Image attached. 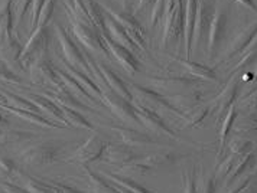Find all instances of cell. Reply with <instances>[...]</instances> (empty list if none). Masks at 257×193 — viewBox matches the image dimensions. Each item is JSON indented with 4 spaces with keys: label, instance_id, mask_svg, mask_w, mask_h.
Returning <instances> with one entry per match:
<instances>
[{
    "label": "cell",
    "instance_id": "obj_21",
    "mask_svg": "<svg viewBox=\"0 0 257 193\" xmlns=\"http://www.w3.org/2000/svg\"><path fill=\"white\" fill-rule=\"evenodd\" d=\"M44 95L48 97L49 100H52L59 107H65V108H71V110H77V111L87 110V105H84L82 101H80L72 92L68 91L64 84L55 90H48L44 92Z\"/></svg>",
    "mask_w": 257,
    "mask_h": 193
},
{
    "label": "cell",
    "instance_id": "obj_3",
    "mask_svg": "<svg viewBox=\"0 0 257 193\" xmlns=\"http://www.w3.org/2000/svg\"><path fill=\"white\" fill-rule=\"evenodd\" d=\"M48 48H49V31L48 26H41L32 31L26 45L24 46L22 55H21V64L22 67H31L35 61L42 58H47Z\"/></svg>",
    "mask_w": 257,
    "mask_h": 193
},
{
    "label": "cell",
    "instance_id": "obj_41",
    "mask_svg": "<svg viewBox=\"0 0 257 193\" xmlns=\"http://www.w3.org/2000/svg\"><path fill=\"white\" fill-rule=\"evenodd\" d=\"M253 141L251 140H247L244 137L241 136H235L230 140L228 143V150L230 153L233 154H237V156H244L247 153H251L253 151Z\"/></svg>",
    "mask_w": 257,
    "mask_h": 193
},
{
    "label": "cell",
    "instance_id": "obj_40",
    "mask_svg": "<svg viewBox=\"0 0 257 193\" xmlns=\"http://www.w3.org/2000/svg\"><path fill=\"white\" fill-rule=\"evenodd\" d=\"M212 111V105L211 107H202V105H198L195 108H192L191 111L185 113V127H194V125L201 124L205 117Z\"/></svg>",
    "mask_w": 257,
    "mask_h": 193
},
{
    "label": "cell",
    "instance_id": "obj_54",
    "mask_svg": "<svg viewBox=\"0 0 257 193\" xmlns=\"http://www.w3.org/2000/svg\"><path fill=\"white\" fill-rule=\"evenodd\" d=\"M48 183L52 186V189L55 190V193H84L81 190H78V189H75V187H72V186L65 184V183L54 182V180H51V182Z\"/></svg>",
    "mask_w": 257,
    "mask_h": 193
},
{
    "label": "cell",
    "instance_id": "obj_26",
    "mask_svg": "<svg viewBox=\"0 0 257 193\" xmlns=\"http://www.w3.org/2000/svg\"><path fill=\"white\" fill-rule=\"evenodd\" d=\"M175 61L182 67L187 69V72L192 77L201 81H210V82H217V74L214 72V69L210 67L204 65V64H198V62H192L189 59H182V58H175Z\"/></svg>",
    "mask_w": 257,
    "mask_h": 193
},
{
    "label": "cell",
    "instance_id": "obj_61",
    "mask_svg": "<svg viewBox=\"0 0 257 193\" xmlns=\"http://www.w3.org/2000/svg\"><path fill=\"white\" fill-rule=\"evenodd\" d=\"M6 127H8V121H6V118L0 114V130L6 128Z\"/></svg>",
    "mask_w": 257,
    "mask_h": 193
},
{
    "label": "cell",
    "instance_id": "obj_11",
    "mask_svg": "<svg viewBox=\"0 0 257 193\" xmlns=\"http://www.w3.org/2000/svg\"><path fill=\"white\" fill-rule=\"evenodd\" d=\"M31 78L36 84L41 85H47L48 90H55L62 85V82L59 80V77L57 75L55 67L49 62L48 58H42L39 61H35L31 67Z\"/></svg>",
    "mask_w": 257,
    "mask_h": 193
},
{
    "label": "cell",
    "instance_id": "obj_7",
    "mask_svg": "<svg viewBox=\"0 0 257 193\" xmlns=\"http://www.w3.org/2000/svg\"><path fill=\"white\" fill-rule=\"evenodd\" d=\"M101 101L121 121L132 123V124H141L138 114H136V107L132 101L117 95L111 90H103Z\"/></svg>",
    "mask_w": 257,
    "mask_h": 193
},
{
    "label": "cell",
    "instance_id": "obj_30",
    "mask_svg": "<svg viewBox=\"0 0 257 193\" xmlns=\"http://www.w3.org/2000/svg\"><path fill=\"white\" fill-rule=\"evenodd\" d=\"M55 71H57V75L59 77V80H61V82L65 85V88L68 90V91H71L75 97H82L85 101L88 102H97L98 100H95V98H93L88 92L85 91L84 88H82L81 85H80V82L75 80V78H72L70 74L67 72V71H64V69H59V68H55Z\"/></svg>",
    "mask_w": 257,
    "mask_h": 193
},
{
    "label": "cell",
    "instance_id": "obj_59",
    "mask_svg": "<svg viewBox=\"0 0 257 193\" xmlns=\"http://www.w3.org/2000/svg\"><path fill=\"white\" fill-rule=\"evenodd\" d=\"M156 0H138V11H143L145 8H148V6H151L153 3H155Z\"/></svg>",
    "mask_w": 257,
    "mask_h": 193
},
{
    "label": "cell",
    "instance_id": "obj_52",
    "mask_svg": "<svg viewBox=\"0 0 257 193\" xmlns=\"http://www.w3.org/2000/svg\"><path fill=\"white\" fill-rule=\"evenodd\" d=\"M238 108L247 114H257V90L250 95H247L243 101H240Z\"/></svg>",
    "mask_w": 257,
    "mask_h": 193
},
{
    "label": "cell",
    "instance_id": "obj_48",
    "mask_svg": "<svg viewBox=\"0 0 257 193\" xmlns=\"http://www.w3.org/2000/svg\"><path fill=\"white\" fill-rule=\"evenodd\" d=\"M165 6H166V0H156L153 3L152 11H151V18H149L151 28H158L161 23L164 22Z\"/></svg>",
    "mask_w": 257,
    "mask_h": 193
},
{
    "label": "cell",
    "instance_id": "obj_18",
    "mask_svg": "<svg viewBox=\"0 0 257 193\" xmlns=\"http://www.w3.org/2000/svg\"><path fill=\"white\" fill-rule=\"evenodd\" d=\"M257 35V21L251 22L250 25H247L245 28H243L240 32H237V35L234 36L230 42L228 48L225 49L224 54V59H230V58L235 57L241 52H244L245 48L250 45V42L253 41V38Z\"/></svg>",
    "mask_w": 257,
    "mask_h": 193
},
{
    "label": "cell",
    "instance_id": "obj_60",
    "mask_svg": "<svg viewBox=\"0 0 257 193\" xmlns=\"http://www.w3.org/2000/svg\"><path fill=\"white\" fill-rule=\"evenodd\" d=\"M11 3H12V0H3V2L0 3V19H2V15L6 11V8L11 6Z\"/></svg>",
    "mask_w": 257,
    "mask_h": 193
},
{
    "label": "cell",
    "instance_id": "obj_39",
    "mask_svg": "<svg viewBox=\"0 0 257 193\" xmlns=\"http://www.w3.org/2000/svg\"><path fill=\"white\" fill-rule=\"evenodd\" d=\"M13 31H15V21H13L12 8L8 6L5 13L2 15V19H0V42L12 38Z\"/></svg>",
    "mask_w": 257,
    "mask_h": 193
},
{
    "label": "cell",
    "instance_id": "obj_23",
    "mask_svg": "<svg viewBox=\"0 0 257 193\" xmlns=\"http://www.w3.org/2000/svg\"><path fill=\"white\" fill-rule=\"evenodd\" d=\"M105 29H107L108 35H110V38L114 42H117L118 45L127 48L128 51H132L133 54H136V52L141 54V49L132 41L130 35L124 31V28L121 25H118L114 19H111L110 16H105Z\"/></svg>",
    "mask_w": 257,
    "mask_h": 193
},
{
    "label": "cell",
    "instance_id": "obj_63",
    "mask_svg": "<svg viewBox=\"0 0 257 193\" xmlns=\"http://www.w3.org/2000/svg\"><path fill=\"white\" fill-rule=\"evenodd\" d=\"M117 187H118V186H117ZM118 190H120L121 193H132V192H128V190H126V189H123V187H118Z\"/></svg>",
    "mask_w": 257,
    "mask_h": 193
},
{
    "label": "cell",
    "instance_id": "obj_27",
    "mask_svg": "<svg viewBox=\"0 0 257 193\" xmlns=\"http://www.w3.org/2000/svg\"><path fill=\"white\" fill-rule=\"evenodd\" d=\"M65 71L70 74L72 78H75V80L78 81L80 85H81L82 88L88 92L93 98H95V100H101L103 90L100 88V85H98L97 82H94V80L90 75H87L85 72H82L80 69L72 68L70 64H65Z\"/></svg>",
    "mask_w": 257,
    "mask_h": 193
},
{
    "label": "cell",
    "instance_id": "obj_35",
    "mask_svg": "<svg viewBox=\"0 0 257 193\" xmlns=\"http://www.w3.org/2000/svg\"><path fill=\"white\" fill-rule=\"evenodd\" d=\"M82 2H84L87 15H88V18H90L94 28H97L101 34H105V18L101 13L100 6L94 0H82Z\"/></svg>",
    "mask_w": 257,
    "mask_h": 193
},
{
    "label": "cell",
    "instance_id": "obj_64",
    "mask_svg": "<svg viewBox=\"0 0 257 193\" xmlns=\"http://www.w3.org/2000/svg\"><path fill=\"white\" fill-rule=\"evenodd\" d=\"M0 193H6V192H3V190H2V189H0Z\"/></svg>",
    "mask_w": 257,
    "mask_h": 193
},
{
    "label": "cell",
    "instance_id": "obj_29",
    "mask_svg": "<svg viewBox=\"0 0 257 193\" xmlns=\"http://www.w3.org/2000/svg\"><path fill=\"white\" fill-rule=\"evenodd\" d=\"M5 111L13 114L16 117H19L21 120H25L28 123H32V124L39 125V127H44V128H61V125L52 123L51 120H48L47 117L41 115L39 113H32V111H25V110H15L11 107H2Z\"/></svg>",
    "mask_w": 257,
    "mask_h": 193
},
{
    "label": "cell",
    "instance_id": "obj_9",
    "mask_svg": "<svg viewBox=\"0 0 257 193\" xmlns=\"http://www.w3.org/2000/svg\"><path fill=\"white\" fill-rule=\"evenodd\" d=\"M214 13H215L214 0H198V9H197L194 34H192V46H198L202 41L208 38V31Z\"/></svg>",
    "mask_w": 257,
    "mask_h": 193
},
{
    "label": "cell",
    "instance_id": "obj_57",
    "mask_svg": "<svg viewBox=\"0 0 257 193\" xmlns=\"http://www.w3.org/2000/svg\"><path fill=\"white\" fill-rule=\"evenodd\" d=\"M238 5H241V6H244L247 9H250V11H254L257 12V6L256 3L253 2V0H235Z\"/></svg>",
    "mask_w": 257,
    "mask_h": 193
},
{
    "label": "cell",
    "instance_id": "obj_13",
    "mask_svg": "<svg viewBox=\"0 0 257 193\" xmlns=\"http://www.w3.org/2000/svg\"><path fill=\"white\" fill-rule=\"evenodd\" d=\"M225 28H227V12L224 9H215L207 38V46L211 59L215 58L220 51V46L225 35Z\"/></svg>",
    "mask_w": 257,
    "mask_h": 193
},
{
    "label": "cell",
    "instance_id": "obj_51",
    "mask_svg": "<svg viewBox=\"0 0 257 193\" xmlns=\"http://www.w3.org/2000/svg\"><path fill=\"white\" fill-rule=\"evenodd\" d=\"M217 179L215 176H201L197 184L198 193H215Z\"/></svg>",
    "mask_w": 257,
    "mask_h": 193
},
{
    "label": "cell",
    "instance_id": "obj_19",
    "mask_svg": "<svg viewBox=\"0 0 257 193\" xmlns=\"http://www.w3.org/2000/svg\"><path fill=\"white\" fill-rule=\"evenodd\" d=\"M149 82L165 91L174 92L178 90H188L199 85V80L189 78V77H152L149 78Z\"/></svg>",
    "mask_w": 257,
    "mask_h": 193
},
{
    "label": "cell",
    "instance_id": "obj_37",
    "mask_svg": "<svg viewBox=\"0 0 257 193\" xmlns=\"http://www.w3.org/2000/svg\"><path fill=\"white\" fill-rule=\"evenodd\" d=\"M105 176L111 180V182L114 183L116 186L118 187H123V189H126L128 192L132 193H151L145 186H142L141 183L135 182V180H132V179H128V177H123V176H120V174H116V173H105Z\"/></svg>",
    "mask_w": 257,
    "mask_h": 193
},
{
    "label": "cell",
    "instance_id": "obj_47",
    "mask_svg": "<svg viewBox=\"0 0 257 193\" xmlns=\"http://www.w3.org/2000/svg\"><path fill=\"white\" fill-rule=\"evenodd\" d=\"M257 59V35L253 38V41L250 42V45L245 48L244 57L240 59V62L235 65L234 71H238V69L248 67L251 62H256Z\"/></svg>",
    "mask_w": 257,
    "mask_h": 193
},
{
    "label": "cell",
    "instance_id": "obj_55",
    "mask_svg": "<svg viewBox=\"0 0 257 193\" xmlns=\"http://www.w3.org/2000/svg\"><path fill=\"white\" fill-rule=\"evenodd\" d=\"M0 189L6 193H29L25 187H21V186L15 184L13 182H9V180L0 183Z\"/></svg>",
    "mask_w": 257,
    "mask_h": 193
},
{
    "label": "cell",
    "instance_id": "obj_1",
    "mask_svg": "<svg viewBox=\"0 0 257 193\" xmlns=\"http://www.w3.org/2000/svg\"><path fill=\"white\" fill-rule=\"evenodd\" d=\"M130 91L133 95V102H138L143 107L152 110L155 113L158 111H166V113L175 114L178 117H185V113L182 110H179L174 102L171 101L168 97H165L164 94L155 91L149 87H143L138 84H130Z\"/></svg>",
    "mask_w": 257,
    "mask_h": 193
},
{
    "label": "cell",
    "instance_id": "obj_43",
    "mask_svg": "<svg viewBox=\"0 0 257 193\" xmlns=\"http://www.w3.org/2000/svg\"><path fill=\"white\" fill-rule=\"evenodd\" d=\"M24 187L29 193H55L52 186L48 182H42L29 176H25Z\"/></svg>",
    "mask_w": 257,
    "mask_h": 193
},
{
    "label": "cell",
    "instance_id": "obj_58",
    "mask_svg": "<svg viewBox=\"0 0 257 193\" xmlns=\"http://www.w3.org/2000/svg\"><path fill=\"white\" fill-rule=\"evenodd\" d=\"M237 193H257V183H248L245 187H243L240 192Z\"/></svg>",
    "mask_w": 257,
    "mask_h": 193
},
{
    "label": "cell",
    "instance_id": "obj_42",
    "mask_svg": "<svg viewBox=\"0 0 257 193\" xmlns=\"http://www.w3.org/2000/svg\"><path fill=\"white\" fill-rule=\"evenodd\" d=\"M233 131L241 133H257V114H247L243 118H237L233 125Z\"/></svg>",
    "mask_w": 257,
    "mask_h": 193
},
{
    "label": "cell",
    "instance_id": "obj_45",
    "mask_svg": "<svg viewBox=\"0 0 257 193\" xmlns=\"http://www.w3.org/2000/svg\"><path fill=\"white\" fill-rule=\"evenodd\" d=\"M32 2L34 0H12L11 8H12L13 21H15V29L24 21L25 13L32 6Z\"/></svg>",
    "mask_w": 257,
    "mask_h": 193
},
{
    "label": "cell",
    "instance_id": "obj_12",
    "mask_svg": "<svg viewBox=\"0 0 257 193\" xmlns=\"http://www.w3.org/2000/svg\"><path fill=\"white\" fill-rule=\"evenodd\" d=\"M22 51H24V46L21 45L19 39L15 35L12 38L0 42V61L3 62V65L8 71H11L13 74L24 71L25 68L21 64Z\"/></svg>",
    "mask_w": 257,
    "mask_h": 193
},
{
    "label": "cell",
    "instance_id": "obj_25",
    "mask_svg": "<svg viewBox=\"0 0 257 193\" xmlns=\"http://www.w3.org/2000/svg\"><path fill=\"white\" fill-rule=\"evenodd\" d=\"M238 90H240L238 81H230L225 85V88L221 91V94L214 100V102H212V110H215L218 114H222L224 111H228V108L233 107L234 101L237 100Z\"/></svg>",
    "mask_w": 257,
    "mask_h": 193
},
{
    "label": "cell",
    "instance_id": "obj_31",
    "mask_svg": "<svg viewBox=\"0 0 257 193\" xmlns=\"http://www.w3.org/2000/svg\"><path fill=\"white\" fill-rule=\"evenodd\" d=\"M254 164H256V157H254L253 151H251V153H247L244 156H240L238 160L235 161V164H234L233 170L230 171L228 176H227L225 186H228V184H231V183L235 182L237 179H240L245 171L248 170V169H251Z\"/></svg>",
    "mask_w": 257,
    "mask_h": 193
},
{
    "label": "cell",
    "instance_id": "obj_5",
    "mask_svg": "<svg viewBox=\"0 0 257 193\" xmlns=\"http://www.w3.org/2000/svg\"><path fill=\"white\" fill-rule=\"evenodd\" d=\"M68 21H70L71 34L74 35V38L85 46L88 51H94L98 54H108V49L105 46L103 41V35L101 32L94 28L93 25H85V23L77 22L75 19H72L68 15Z\"/></svg>",
    "mask_w": 257,
    "mask_h": 193
},
{
    "label": "cell",
    "instance_id": "obj_53",
    "mask_svg": "<svg viewBox=\"0 0 257 193\" xmlns=\"http://www.w3.org/2000/svg\"><path fill=\"white\" fill-rule=\"evenodd\" d=\"M0 82L16 85V84H21L22 80H21V77L18 74H13V72L8 71V69H0Z\"/></svg>",
    "mask_w": 257,
    "mask_h": 193
},
{
    "label": "cell",
    "instance_id": "obj_33",
    "mask_svg": "<svg viewBox=\"0 0 257 193\" xmlns=\"http://www.w3.org/2000/svg\"><path fill=\"white\" fill-rule=\"evenodd\" d=\"M84 173H85L88 182L91 184L94 193H121L118 190L117 186H113V184H110L108 182H105L100 174H97L95 171L90 170L87 166L84 167Z\"/></svg>",
    "mask_w": 257,
    "mask_h": 193
},
{
    "label": "cell",
    "instance_id": "obj_44",
    "mask_svg": "<svg viewBox=\"0 0 257 193\" xmlns=\"http://www.w3.org/2000/svg\"><path fill=\"white\" fill-rule=\"evenodd\" d=\"M0 174H3L9 182H12L13 179L16 180L22 173H21L19 167L16 166V163L12 159L0 157Z\"/></svg>",
    "mask_w": 257,
    "mask_h": 193
},
{
    "label": "cell",
    "instance_id": "obj_2",
    "mask_svg": "<svg viewBox=\"0 0 257 193\" xmlns=\"http://www.w3.org/2000/svg\"><path fill=\"white\" fill-rule=\"evenodd\" d=\"M54 34L61 46V52L62 57L65 59L67 64H71V67L75 69H80L82 72H85L87 75H90V67L87 62V58L80 51V48L74 44V41L70 38V35L67 34V31L64 29L62 25L57 23L54 26Z\"/></svg>",
    "mask_w": 257,
    "mask_h": 193
},
{
    "label": "cell",
    "instance_id": "obj_22",
    "mask_svg": "<svg viewBox=\"0 0 257 193\" xmlns=\"http://www.w3.org/2000/svg\"><path fill=\"white\" fill-rule=\"evenodd\" d=\"M117 134L118 138L121 140L123 144H127V146H153V144H158L152 137L143 131H138L135 128H127V127H111Z\"/></svg>",
    "mask_w": 257,
    "mask_h": 193
},
{
    "label": "cell",
    "instance_id": "obj_50",
    "mask_svg": "<svg viewBox=\"0 0 257 193\" xmlns=\"http://www.w3.org/2000/svg\"><path fill=\"white\" fill-rule=\"evenodd\" d=\"M240 156H237V154H233V153H230L225 159L222 160L221 164H218L217 166V171H215V176H221V177H225V176H228V173L233 170L234 164H235V161L238 160Z\"/></svg>",
    "mask_w": 257,
    "mask_h": 193
},
{
    "label": "cell",
    "instance_id": "obj_15",
    "mask_svg": "<svg viewBox=\"0 0 257 193\" xmlns=\"http://www.w3.org/2000/svg\"><path fill=\"white\" fill-rule=\"evenodd\" d=\"M101 35H103V41H104L105 46L108 49V54H111L113 57L116 58L117 62L126 69L130 75L138 74L139 72V61L136 59L135 54L132 51H128L127 48L118 45L110 36H107L105 34Z\"/></svg>",
    "mask_w": 257,
    "mask_h": 193
},
{
    "label": "cell",
    "instance_id": "obj_20",
    "mask_svg": "<svg viewBox=\"0 0 257 193\" xmlns=\"http://www.w3.org/2000/svg\"><path fill=\"white\" fill-rule=\"evenodd\" d=\"M197 9H198V0H185V5H184V42H185L187 59H189L191 51H192V34H194Z\"/></svg>",
    "mask_w": 257,
    "mask_h": 193
},
{
    "label": "cell",
    "instance_id": "obj_8",
    "mask_svg": "<svg viewBox=\"0 0 257 193\" xmlns=\"http://www.w3.org/2000/svg\"><path fill=\"white\" fill-rule=\"evenodd\" d=\"M104 12L107 13V16H110L111 19H114L118 25H121L124 28V31L130 35L132 41L141 49V52H146V35H145V29H143L141 22L133 15L126 13V12L111 11L110 8H104Z\"/></svg>",
    "mask_w": 257,
    "mask_h": 193
},
{
    "label": "cell",
    "instance_id": "obj_38",
    "mask_svg": "<svg viewBox=\"0 0 257 193\" xmlns=\"http://www.w3.org/2000/svg\"><path fill=\"white\" fill-rule=\"evenodd\" d=\"M172 102L175 104L179 110H182V111L187 110L188 113L192 108H195V107L199 105V102H201V92L191 91L187 92V94H178V95H175V100Z\"/></svg>",
    "mask_w": 257,
    "mask_h": 193
},
{
    "label": "cell",
    "instance_id": "obj_24",
    "mask_svg": "<svg viewBox=\"0 0 257 193\" xmlns=\"http://www.w3.org/2000/svg\"><path fill=\"white\" fill-rule=\"evenodd\" d=\"M97 64H98V68L101 71V74L104 75L108 90H111L117 95H120V97H123V98H126L128 101L133 102V94H132V91H130V88H128L127 85L124 84V81L121 80L120 77H117L116 72L111 71L107 65L100 64V62H97Z\"/></svg>",
    "mask_w": 257,
    "mask_h": 193
},
{
    "label": "cell",
    "instance_id": "obj_34",
    "mask_svg": "<svg viewBox=\"0 0 257 193\" xmlns=\"http://www.w3.org/2000/svg\"><path fill=\"white\" fill-rule=\"evenodd\" d=\"M61 111L62 115L65 118V121L68 123V125H72L75 128H81V130H88V131H94L93 124L82 115L80 111L77 110H71V108H65V107H61Z\"/></svg>",
    "mask_w": 257,
    "mask_h": 193
},
{
    "label": "cell",
    "instance_id": "obj_36",
    "mask_svg": "<svg viewBox=\"0 0 257 193\" xmlns=\"http://www.w3.org/2000/svg\"><path fill=\"white\" fill-rule=\"evenodd\" d=\"M0 92L3 94V97L6 100V105L5 107H11V108H15V110H25V111L39 113L38 108L28 98H22V97H19V95H16L13 92L5 91V90Z\"/></svg>",
    "mask_w": 257,
    "mask_h": 193
},
{
    "label": "cell",
    "instance_id": "obj_6",
    "mask_svg": "<svg viewBox=\"0 0 257 193\" xmlns=\"http://www.w3.org/2000/svg\"><path fill=\"white\" fill-rule=\"evenodd\" d=\"M184 154H179L175 151H162V153H153L145 157L130 163L127 166H123L121 171H136V173H145V171L161 169L165 166H172L179 163L184 159Z\"/></svg>",
    "mask_w": 257,
    "mask_h": 193
},
{
    "label": "cell",
    "instance_id": "obj_4",
    "mask_svg": "<svg viewBox=\"0 0 257 193\" xmlns=\"http://www.w3.org/2000/svg\"><path fill=\"white\" fill-rule=\"evenodd\" d=\"M62 150H64L62 146L54 143L29 146L21 153V161L26 166H32V167L49 166L59 159Z\"/></svg>",
    "mask_w": 257,
    "mask_h": 193
},
{
    "label": "cell",
    "instance_id": "obj_16",
    "mask_svg": "<svg viewBox=\"0 0 257 193\" xmlns=\"http://www.w3.org/2000/svg\"><path fill=\"white\" fill-rule=\"evenodd\" d=\"M108 164L114 166H127L130 163L139 160V154L127 144H107L104 153L101 156Z\"/></svg>",
    "mask_w": 257,
    "mask_h": 193
},
{
    "label": "cell",
    "instance_id": "obj_56",
    "mask_svg": "<svg viewBox=\"0 0 257 193\" xmlns=\"http://www.w3.org/2000/svg\"><path fill=\"white\" fill-rule=\"evenodd\" d=\"M45 0H34L32 2V6H31V28L35 29L36 28V21H38V13L41 11V6L44 5Z\"/></svg>",
    "mask_w": 257,
    "mask_h": 193
},
{
    "label": "cell",
    "instance_id": "obj_49",
    "mask_svg": "<svg viewBox=\"0 0 257 193\" xmlns=\"http://www.w3.org/2000/svg\"><path fill=\"white\" fill-rule=\"evenodd\" d=\"M181 183H182V193H198L197 180H195V169L182 171Z\"/></svg>",
    "mask_w": 257,
    "mask_h": 193
},
{
    "label": "cell",
    "instance_id": "obj_32",
    "mask_svg": "<svg viewBox=\"0 0 257 193\" xmlns=\"http://www.w3.org/2000/svg\"><path fill=\"white\" fill-rule=\"evenodd\" d=\"M237 115H238V111H237V108L233 105V107L228 108V111H227L224 120H222L221 130H220V146H218L217 163H218V160L221 157L222 150H224V144H225V141H227V138H228L230 131H233V125L234 123H235V120H237Z\"/></svg>",
    "mask_w": 257,
    "mask_h": 193
},
{
    "label": "cell",
    "instance_id": "obj_46",
    "mask_svg": "<svg viewBox=\"0 0 257 193\" xmlns=\"http://www.w3.org/2000/svg\"><path fill=\"white\" fill-rule=\"evenodd\" d=\"M55 5H57V0H45V2H44V5L41 6V11L38 13L36 28L47 26L48 22H49V19L52 18V13H54V9H55ZM35 29H34V31H35Z\"/></svg>",
    "mask_w": 257,
    "mask_h": 193
},
{
    "label": "cell",
    "instance_id": "obj_10",
    "mask_svg": "<svg viewBox=\"0 0 257 193\" xmlns=\"http://www.w3.org/2000/svg\"><path fill=\"white\" fill-rule=\"evenodd\" d=\"M108 143L103 141L98 136H91L90 138H87L81 146H78V148L71 154V157L68 159L70 163H77L80 166H88L90 163H93L95 160H98L103 153H104L105 147Z\"/></svg>",
    "mask_w": 257,
    "mask_h": 193
},
{
    "label": "cell",
    "instance_id": "obj_62",
    "mask_svg": "<svg viewBox=\"0 0 257 193\" xmlns=\"http://www.w3.org/2000/svg\"><path fill=\"white\" fill-rule=\"evenodd\" d=\"M5 105H6V100H5L3 94L0 92V107H5Z\"/></svg>",
    "mask_w": 257,
    "mask_h": 193
},
{
    "label": "cell",
    "instance_id": "obj_14",
    "mask_svg": "<svg viewBox=\"0 0 257 193\" xmlns=\"http://www.w3.org/2000/svg\"><path fill=\"white\" fill-rule=\"evenodd\" d=\"M135 107H136V114H138L141 124L145 125L149 131H153L156 134H162V136H168L171 138H176L175 133L169 128V125L165 123V120L159 114L143 107L138 102H135Z\"/></svg>",
    "mask_w": 257,
    "mask_h": 193
},
{
    "label": "cell",
    "instance_id": "obj_28",
    "mask_svg": "<svg viewBox=\"0 0 257 193\" xmlns=\"http://www.w3.org/2000/svg\"><path fill=\"white\" fill-rule=\"evenodd\" d=\"M35 134L21 131V130H9L8 127L0 130V144L2 146H24L26 143H31Z\"/></svg>",
    "mask_w": 257,
    "mask_h": 193
},
{
    "label": "cell",
    "instance_id": "obj_17",
    "mask_svg": "<svg viewBox=\"0 0 257 193\" xmlns=\"http://www.w3.org/2000/svg\"><path fill=\"white\" fill-rule=\"evenodd\" d=\"M28 100L35 105L39 113L42 114L44 117H47L48 120H51L52 123L61 125V127H70L68 123L65 121L64 115H62L61 107L57 105L52 100L45 98L42 95H35V94L28 95Z\"/></svg>",
    "mask_w": 257,
    "mask_h": 193
}]
</instances>
